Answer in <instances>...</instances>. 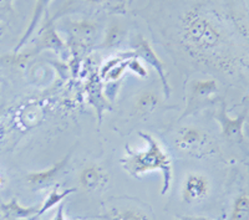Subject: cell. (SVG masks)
Listing matches in <instances>:
<instances>
[{
	"instance_id": "cell-1",
	"label": "cell",
	"mask_w": 249,
	"mask_h": 220,
	"mask_svg": "<svg viewBox=\"0 0 249 220\" xmlns=\"http://www.w3.org/2000/svg\"><path fill=\"white\" fill-rule=\"evenodd\" d=\"M142 138L147 142V148L141 152H132L127 148V154L121 159L124 168L133 177H140L144 173L160 170L163 178L162 194L170 190L172 182V161L168 154L163 151L157 139L147 133H140Z\"/></svg>"
},
{
	"instance_id": "cell-2",
	"label": "cell",
	"mask_w": 249,
	"mask_h": 220,
	"mask_svg": "<svg viewBox=\"0 0 249 220\" xmlns=\"http://www.w3.org/2000/svg\"><path fill=\"white\" fill-rule=\"evenodd\" d=\"M184 39L199 51H211L222 43V33L212 20L198 12L187 13L183 19Z\"/></svg>"
},
{
	"instance_id": "cell-3",
	"label": "cell",
	"mask_w": 249,
	"mask_h": 220,
	"mask_svg": "<svg viewBox=\"0 0 249 220\" xmlns=\"http://www.w3.org/2000/svg\"><path fill=\"white\" fill-rule=\"evenodd\" d=\"M175 143L181 152L197 154L198 152H202L208 144V135L199 128L186 126L178 131Z\"/></svg>"
},
{
	"instance_id": "cell-4",
	"label": "cell",
	"mask_w": 249,
	"mask_h": 220,
	"mask_svg": "<svg viewBox=\"0 0 249 220\" xmlns=\"http://www.w3.org/2000/svg\"><path fill=\"white\" fill-rule=\"evenodd\" d=\"M210 193V181L208 178L199 173H191L184 179L182 199L184 203L192 204L203 201Z\"/></svg>"
},
{
	"instance_id": "cell-5",
	"label": "cell",
	"mask_w": 249,
	"mask_h": 220,
	"mask_svg": "<svg viewBox=\"0 0 249 220\" xmlns=\"http://www.w3.org/2000/svg\"><path fill=\"white\" fill-rule=\"evenodd\" d=\"M215 118H217V121L221 124L222 135H223V137H226L228 141H243V127L247 118L246 112L242 113L241 116L233 118V117L228 116V113L226 112V108H224L223 106V107L219 110V112H218V115L215 116Z\"/></svg>"
},
{
	"instance_id": "cell-6",
	"label": "cell",
	"mask_w": 249,
	"mask_h": 220,
	"mask_svg": "<svg viewBox=\"0 0 249 220\" xmlns=\"http://www.w3.org/2000/svg\"><path fill=\"white\" fill-rule=\"evenodd\" d=\"M66 164H68V158H64L60 162H57V163H55L54 166H51L48 169L41 170V172L29 173L26 175V182H28L31 189H43V188H46V186L54 183L57 175L62 172Z\"/></svg>"
},
{
	"instance_id": "cell-7",
	"label": "cell",
	"mask_w": 249,
	"mask_h": 220,
	"mask_svg": "<svg viewBox=\"0 0 249 220\" xmlns=\"http://www.w3.org/2000/svg\"><path fill=\"white\" fill-rule=\"evenodd\" d=\"M107 173L101 167L91 164L81 170L79 177L80 186L86 192H96L102 189L107 183Z\"/></svg>"
},
{
	"instance_id": "cell-8",
	"label": "cell",
	"mask_w": 249,
	"mask_h": 220,
	"mask_svg": "<svg viewBox=\"0 0 249 220\" xmlns=\"http://www.w3.org/2000/svg\"><path fill=\"white\" fill-rule=\"evenodd\" d=\"M136 50L139 51L140 56L146 62H148L152 68H156V71L159 72L160 79L162 81V85H163L164 90L167 92V95L170 93V87H168L167 77H166V71H164V65L163 62L159 59V56L156 55V52L153 51V49L151 48L150 44L147 43V40L143 39V37H140L139 43L136 44Z\"/></svg>"
},
{
	"instance_id": "cell-9",
	"label": "cell",
	"mask_w": 249,
	"mask_h": 220,
	"mask_svg": "<svg viewBox=\"0 0 249 220\" xmlns=\"http://www.w3.org/2000/svg\"><path fill=\"white\" fill-rule=\"evenodd\" d=\"M0 210L5 218L15 220L29 219L34 215H37V213H39V208H36V206H23L18 202V199H12L8 203L1 204Z\"/></svg>"
},
{
	"instance_id": "cell-10",
	"label": "cell",
	"mask_w": 249,
	"mask_h": 220,
	"mask_svg": "<svg viewBox=\"0 0 249 220\" xmlns=\"http://www.w3.org/2000/svg\"><path fill=\"white\" fill-rule=\"evenodd\" d=\"M51 1H53V0H36V4H35L34 12H33V17H31V20H30V24H29L28 29H26L24 35L21 36V39H20L19 44H18L17 48H15V52H18L20 49L23 48V46L28 43V40L30 39L33 33L36 30V26L39 25L40 20H41V17H43L44 13L48 10Z\"/></svg>"
},
{
	"instance_id": "cell-11",
	"label": "cell",
	"mask_w": 249,
	"mask_h": 220,
	"mask_svg": "<svg viewBox=\"0 0 249 220\" xmlns=\"http://www.w3.org/2000/svg\"><path fill=\"white\" fill-rule=\"evenodd\" d=\"M218 90L217 82L214 80H197L192 84L191 87V97L190 102L197 101L201 102L203 100L210 99L212 95H214Z\"/></svg>"
},
{
	"instance_id": "cell-12",
	"label": "cell",
	"mask_w": 249,
	"mask_h": 220,
	"mask_svg": "<svg viewBox=\"0 0 249 220\" xmlns=\"http://www.w3.org/2000/svg\"><path fill=\"white\" fill-rule=\"evenodd\" d=\"M231 220H249V195L241 194L235 198Z\"/></svg>"
},
{
	"instance_id": "cell-13",
	"label": "cell",
	"mask_w": 249,
	"mask_h": 220,
	"mask_svg": "<svg viewBox=\"0 0 249 220\" xmlns=\"http://www.w3.org/2000/svg\"><path fill=\"white\" fill-rule=\"evenodd\" d=\"M75 190L76 189H74V188H71V189H65V190H62V192H60V190H57V189L51 190V193L49 194V197L45 199V202H44L43 205L39 208V213H37V215H43L44 213L49 212L51 208H54L55 205H57L59 203H61V202L64 201V199H65L69 194L74 193Z\"/></svg>"
},
{
	"instance_id": "cell-14",
	"label": "cell",
	"mask_w": 249,
	"mask_h": 220,
	"mask_svg": "<svg viewBox=\"0 0 249 220\" xmlns=\"http://www.w3.org/2000/svg\"><path fill=\"white\" fill-rule=\"evenodd\" d=\"M157 104H159V99L156 95H153L152 92H143L141 96L137 99V111L140 113H150L157 107Z\"/></svg>"
},
{
	"instance_id": "cell-15",
	"label": "cell",
	"mask_w": 249,
	"mask_h": 220,
	"mask_svg": "<svg viewBox=\"0 0 249 220\" xmlns=\"http://www.w3.org/2000/svg\"><path fill=\"white\" fill-rule=\"evenodd\" d=\"M110 220H148V217L139 209H124L116 210L108 215Z\"/></svg>"
},
{
	"instance_id": "cell-16",
	"label": "cell",
	"mask_w": 249,
	"mask_h": 220,
	"mask_svg": "<svg viewBox=\"0 0 249 220\" xmlns=\"http://www.w3.org/2000/svg\"><path fill=\"white\" fill-rule=\"evenodd\" d=\"M13 0H0V12L3 10H12Z\"/></svg>"
},
{
	"instance_id": "cell-17",
	"label": "cell",
	"mask_w": 249,
	"mask_h": 220,
	"mask_svg": "<svg viewBox=\"0 0 249 220\" xmlns=\"http://www.w3.org/2000/svg\"><path fill=\"white\" fill-rule=\"evenodd\" d=\"M54 220H65V218H64V205L59 206V212H57Z\"/></svg>"
},
{
	"instance_id": "cell-18",
	"label": "cell",
	"mask_w": 249,
	"mask_h": 220,
	"mask_svg": "<svg viewBox=\"0 0 249 220\" xmlns=\"http://www.w3.org/2000/svg\"><path fill=\"white\" fill-rule=\"evenodd\" d=\"M182 220H210V219H207V218H203V217H184L182 218Z\"/></svg>"
},
{
	"instance_id": "cell-19",
	"label": "cell",
	"mask_w": 249,
	"mask_h": 220,
	"mask_svg": "<svg viewBox=\"0 0 249 220\" xmlns=\"http://www.w3.org/2000/svg\"><path fill=\"white\" fill-rule=\"evenodd\" d=\"M90 3H93V4H96V3H102L104 0H89Z\"/></svg>"
},
{
	"instance_id": "cell-20",
	"label": "cell",
	"mask_w": 249,
	"mask_h": 220,
	"mask_svg": "<svg viewBox=\"0 0 249 220\" xmlns=\"http://www.w3.org/2000/svg\"><path fill=\"white\" fill-rule=\"evenodd\" d=\"M128 3H130V4H132V3H133V0H128Z\"/></svg>"
},
{
	"instance_id": "cell-21",
	"label": "cell",
	"mask_w": 249,
	"mask_h": 220,
	"mask_svg": "<svg viewBox=\"0 0 249 220\" xmlns=\"http://www.w3.org/2000/svg\"><path fill=\"white\" fill-rule=\"evenodd\" d=\"M5 220H15V219H8V218H5Z\"/></svg>"
}]
</instances>
